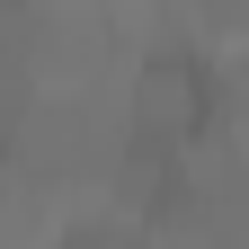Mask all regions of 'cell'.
Listing matches in <instances>:
<instances>
[{"instance_id": "6da1fadb", "label": "cell", "mask_w": 249, "mask_h": 249, "mask_svg": "<svg viewBox=\"0 0 249 249\" xmlns=\"http://www.w3.org/2000/svg\"><path fill=\"white\" fill-rule=\"evenodd\" d=\"M213 116H223V71H213L196 45H151V53H134V71H124V134L187 151V142L213 134Z\"/></svg>"}]
</instances>
